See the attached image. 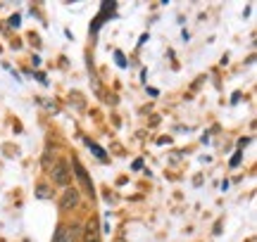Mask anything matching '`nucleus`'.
<instances>
[{
  "label": "nucleus",
  "mask_w": 257,
  "mask_h": 242,
  "mask_svg": "<svg viewBox=\"0 0 257 242\" xmlns=\"http://www.w3.org/2000/svg\"><path fill=\"white\" fill-rule=\"evenodd\" d=\"M50 176H53V183H55V186H60V188L69 186V166H67V162H57V164H53Z\"/></svg>",
  "instance_id": "nucleus-1"
},
{
  "label": "nucleus",
  "mask_w": 257,
  "mask_h": 242,
  "mask_svg": "<svg viewBox=\"0 0 257 242\" xmlns=\"http://www.w3.org/2000/svg\"><path fill=\"white\" fill-rule=\"evenodd\" d=\"M79 202H81L79 190H76V188H67V190H64V195H62V200H60V209H62V212H72V209L79 206Z\"/></svg>",
  "instance_id": "nucleus-2"
},
{
  "label": "nucleus",
  "mask_w": 257,
  "mask_h": 242,
  "mask_svg": "<svg viewBox=\"0 0 257 242\" xmlns=\"http://www.w3.org/2000/svg\"><path fill=\"white\" fill-rule=\"evenodd\" d=\"M83 242H100V224L98 218L91 216L86 221V228H83Z\"/></svg>",
  "instance_id": "nucleus-3"
},
{
  "label": "nucleus",
  "mask_w": 257,
  "mask_h": 242,
  "mask_svg": "<svg viewBox=\"0 0 257 242\" xmlns=\"http://www.w3.org/2000/svg\"><path fill=\"white\" fill-rule=\"evenodd\" d=\"M79 233H81V226L79 224H74L72 228H57L55 242H76Z\"/></svg>",
  "instance_id": "nucleus-4"
},
{
  "label": "nucleus",
  "mask_w": 257,
  "mask_h": 242,
  "mask_svg": "<svg viewBox=\"0 0 257 242\" xmlns=\"http://www.w3.org/2000/svg\"><path fill=\"white\" fill-rule=\"evenodd\" d=\"M53 164H55V154H53V148H48L46 152H43V157H41V166L46 168V171H50Z\"/></svg>",
  "instance_id": "nucleus-5"
},
{
  "label": "nucleus",
  "mask_w": 257,
  "mask_h": 242,
  "mask_svg": "<svg viewBox=\"0 0 257 242\" xmlns=\"http://www.w3.org/2000/svg\"><path fill=\"white\" fill-rule=\"evenodd\" d=\"M74 171H76V176L81 178V183H83V186L88 188V192H91V195H93V183H91V180H88V176H86V171H83V168L79 166L76 162H74Z\"/></svg>",
  "instance_id": "nucleus-6"
},
{
  "label": "nucleus",
  "mask_w": 257,
  "mask_h": 242,
  "mask_svg": "<svg viewBox=\"0 0 257 242\" xmlns=\"http://www.w3.org/2000/svg\"><path fill=\"white\" fill-rule=\"evenodd\" d=\"M53 192H50V188L48 186H38L36 188V197H41V200H46V197H50Z\"/></svg>",
  "instance_id": "nucleus-7"
}]
</instances>
